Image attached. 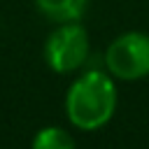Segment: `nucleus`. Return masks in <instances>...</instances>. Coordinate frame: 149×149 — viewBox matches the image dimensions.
I'll return each instance as SVG.
<instances>
[{
    "label": "nucleus",
    "mask_w": 149,
    "mask_h": 149,
    "mask_svg": "<svg viewBox=\"0 0 149 149\" xmlns=\"http://www.w3.org/2000/svg\"><path fill=\"white\" fill-rule=\"evenodd\" d=\"M105 68L112 77L123 81L149 77V35L140 30L119 35L105 51Z\"/></svg>",
    "instance_id": "7ed1b4c3"
},
{
    "label": "nucleus",
    "mask_w": 149,
    "mask_h": 149,
    "mask_svg": "<svg viewBox=\"0 0 149 149\" xmlns=\"http://www.w3.org/2000/svg\"><path fill=\"white\" fill-rule=\"evenodd\" d=\"M33 149H77L74 137L58 126H44L33 137Z\"/></svg>",
    "instance_id": "39448f33"
},
{
    "label": "nucleus",
    "mask_w": 149,
    "mask_h": 149,
    "mask_svg": "<svg viewBox=\"0 0 149 149\" xmlns=\"http://www.w3.org/2000/svg\"><path fill=\"white\" fill-rule=\"evenodd\" d=\"M88 33L79 21L58 23L56 30L49 33L44 44V61L54 72H74L88 61Z\"/></svg>",
    "instance_id": "f03ea898"
},
{
    "label": "nucleus",
    "mask_w": 149,
    "mask_h": 149,
    "mask_svg": "<svg viewBox=\"0 0 149 149\" xmlns=\"http://www.w3.org/2000/svg\"><path fill=\"white\" fill-rule=\"evenodd\" d=\"M35 5L54 23L79 21L86 12V0H35Z\"/></svg>",
    "instance_id": "20e7f679"
},
{
    "label": "nucleus",
    "mask_w": 149,
    "mask_h": 149,
    "mask_svg": "<svg viewBox=\"0 0 149 149\" xmlns=\"http://www.w3.org/2000/svg\"><path fill=\"white\" fill-rule=\"evenodd\" d=\"M116 109V86L102 70H88L79 74L65 95V114L79 130L102 128Z\"/></svg>",
    "instance_id": "f257e3e1"
}]
</instances>
